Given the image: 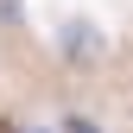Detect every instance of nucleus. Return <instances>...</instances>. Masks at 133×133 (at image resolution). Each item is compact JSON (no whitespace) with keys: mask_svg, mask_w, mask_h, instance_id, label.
I'll return each instance as SVG.
<instances>
[{"mask_svg":"<svg viewBox=\"0 0 133 133\" xmlns=\"http://www.w3.org/2000/svg\"><path fill=\"white\" fill-rule=\"evenodd\" d=\"M63 133H95V127L89 121H63Z\"/></svg>","mask_w":133,"mask_h":133,"instance_id":"obj_1","label":"nucleus"},{"mask_svg":"<svg viewBox=\"0 0 133 133\" xmlns=\"http://www.w3.org/2000/svg\"><path fill=\"white\" fill-rule=\"evenodd\" d=\"M19 133H51V127H19Z\"/></svg>","mask_w":133,"mask_h":133,"instance_id":"obj_2","label":"nucleus"}]
</instances>
